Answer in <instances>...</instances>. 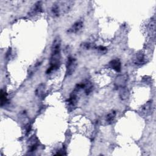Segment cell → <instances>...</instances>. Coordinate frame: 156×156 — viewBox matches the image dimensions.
<instances>
[{
  "mask_svg": "<svg viewBox=\"0 0 156 156\" xmlns=\"http://www.w3.org/2000/svg\"><path fill=\"white\" fill-rule=\"evenodd\" d=\"M60 46L61 40L59 37H57L53 41L51 48V55L50 58V66L46 71V73L49 74L51 71H54L60 66Z\"/></svg>",
  "mask_w": 156,
  "mask_h": 156,
  "instance_id": "obj_1",
  "label": "cell"
},
{
  "mask_svg": "<svg viewBox=\"0 0 156 156\" xmlns=\"http://www.w3.org/2000/svg\"><path fill=\"white\" fill-rule=\"evenodd\" d=\"M77 65V60L73 57H69L66 62V74L71 75L76 70Z\"/></svg>",
  "mask_w": 156,
  "mask_h": 156,
  "instance_id": "obj_2",
  "label": "cell"
},
{
  "mask_svg": "<svg viewBox=\"0 0 156 156\" xmlns=\"http://www.w3.org/2000/svg\"><path fill=\"white\" fill-rule=\"evenodd\" d=\"M128 80L127 74H121L118 76L115 80V86L116 88H121L124 87Z\"/></svg>",
  "mask_w": 156,
  "mask_h": 156,
  "instance_id": "obj_3",
  "label": "cell"
},
{
  "mask_svg": "<svg viewBox=\"0 0 156 156\" xmlns=\"http://www.w3.org/2000/svg\"><path fill=\"white\" fill-rule=\"evenodd\" d=\"M153 105L152 101H148L145 104H144L141 108L140 113L143 116H148L151 115L152 113Z\"/></svg>",
  "mask_w": 156,
  "mask_h": 156,
  "instance_id": "obj_4",
  "label": "cell"
},
{
  "mask_svg": "<svg viewBox=\"0 0 156 156\" xmlns=\"http://www.w3.org/2000/svg\"><path fill=\"white\" fill-rule=\"evenodd\" d=\"M79 91L77 90L76 89H74V90L73 91V92L71 93L69 99H68V105L69 107L73 108L74 107L77 102L78 101V96H77V93Z\"/></svg>",
  "mask_w": 156,
  "mask_h": 156,
  "instance_id": "obj_5",
  "label": "cell"
},
{
  "mask_svg": "<svg viewBox=\"0 0 156 156\" xmlns=\"http://www.w3.org/2000/svg\"><path fill=\"white\" fill-rule=\"evenodd\" d=\"M82 90H83L86 94H89L93 90V85L88 80H84L80 83Z\"/></svg>",
  "mask_w": 156,
  "mask_h": 156,
  "instance_id": "obj_6",
  "label": "cell"
},
{
  "mask_svg": "<svg viewBox=\"0 0 156 156\" xmlns=\"http://www.w3.org/2000/svg\"><path fill=\"white\" fill-rule=\"evenodd\" d=\"M42 12V7L41 2H37L30 9V12H29V15H34L37 13H40Z\"/></svg>",
  "mask_w": 156,
  "mask_h": 156,
  "instance_id": "obj_7",
  "label": "cell"
},
{
  "mask_svg": "<svg viewBox=\"0 0 156 156\" xmlns=\"http://www.w3.org/2000/svg\"><path fill=\"white\" fill-rule=\"evenodd\" d=\"M109 65H110V67L116 71V72H120L121 71V62L119 59L115 58V59H113V60H111L109 62Z\"/></svg>",
  "mask_w": 156,
  "mask_h": 156,
  "instance_id": "obj_8",
  "label": "cell"
},
{
  "mask_svg": "<svg viewBox=\"0 0 156 156\" xmlns=\"http://www.w3.org/2000/svg\"><path fill=\"white\" fill-rule=\"evenodd\" d=\"M133 63L136 65H141L146 62V58L143 54H137L133 58Z\"/></svg>",
  "mask_w": 156,
  "mask_h": 156,
  "instance_id": "obj_9",
  "label": "cell"
},
{
  "mask_svg": "<svg viewBox=\"0 0 156 156\" xmlns=\"http://www.w3.org/2000/svg\"><path fill=\"white\" fill-rule=\"evenodd\" d=\"M83 26V22L82 21H77L73 24L71 27L68 30L70 33H76L80 30Z\"/></svg>",
  "mask_w": 156,
  "mask_h": 156,
  "instance_id": "obj_10",
  "label": "cell"
},
{
  "mask_svg": "<svg viewBox=\"0 0 156 156\" xmlns=\"http://www.w3.org/2000/svg\"><path fill=\"white\" fill-rule=\"evenodd\" d=\"M45 90V85L44 83L39 84L36 88L35 93L37 97H41L44 93Z\"/></svg>",
  "mask_w": 156,
  "mask_h": 156,
  "instance_id": "obj_11",
  "label": "cell"
},
{
  "mask_svg": "<svg viewBox=\"0 0 156 156\" xmlns=\"http://www.w3.org/2000/svg\"><path fill=\"white\" fill-rule=\"evenodd\" d=\"M129 96V90L126 87H122L120 88L119 91V97L122 100H125L127 99Z\"/></svg>",
  "mask_w": 156,
  "mask_h": 156,
  "instance_id": "obj_12",
  "label": "cell"
},
{
  "mask_svg": "<svg viewBox=\"0 0 156 156\" xmlns=\"http://www.w3.org/2000/svg\"><path fill=\"white\" fill-rule=\"evenodd\" d=\"M116 115V113L114 110H112L109 113H108V115L106 116V119H105V121L108 124H112L113 122V121H114V119L115 118Z\"/></svg>",
  "mask_w": 156,
  "mask_h": 156,
  "instance_id": "obj_13",
  "label": "cell"
},
{
  "mask_svg": "<svg viewBox=\"0 0 156 156\" xmlns=\"http://www.w3.org/2000/svg\"><path fill=\"white\" fill-rule=\"evenodd\" d=\"M51 11L52 13L55 15V16H59L60 13H61V10H60V5L58 3H55L53 4V5L52 6L51 8Z\"/></svg>",
  "mask_w": 156,
  "mask_h": 156,
  "instance_id": "obj_14",
  "label": "cell"
},
{
  "mask_svg": "<svg viewBox=\"0 0 156 156\" xmlns=\"http://www.w3.org/2000/svg\"><path fill=\"white\" fill-rule=\"evenodd\" d=\"M7 102V94L5 91H3L2 90H1V105L2 106L4 104H5Z\"/></svg>",
  "mask_w": 156,
  "mask_h": 156,
  "instance_id": "obj_15",
  "label": "cell"
},
{
  "mask_svg": "<svg viewBox=\"0 0 156 156\" xmlns=\"http://www.w3.org/2000/svg\"><path fill=\"white\" fill-rule=\"evenodd\" d=\"M98 50L101 52H106L107 51V49L106 48L104 47V46H100L98 47Z\"/></svg>",
  "mask_w": 156,
  "mask_h": 156,
  "instance_id": "obj_16",
  "label": "cell"
}]
</instances>
